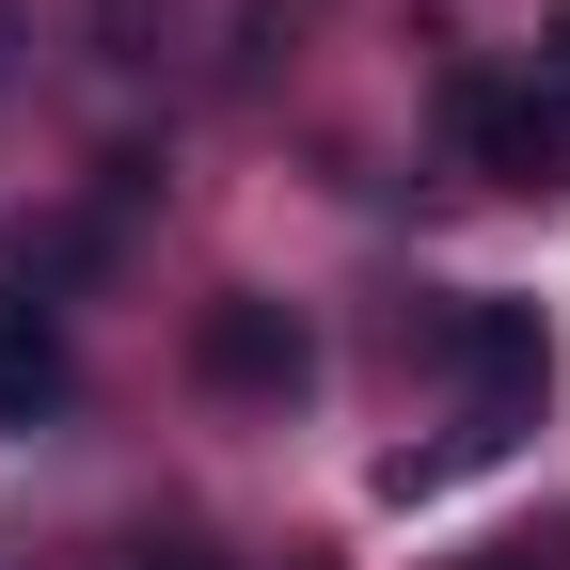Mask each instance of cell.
Instances as JSON below:
<instances>
[{"label": "cell", "mask_w": 570, "mask_h": 570, "mask_svg": "<svg viewBox=\"0 0 570 570\" xmlns=\"http://www.w3.org/2000/svg\"><path fill=\"white\" fill-rule=\"evenodd\" d=\"M444 365H460V444L508 460L523 428L554 412V333L539 302H444Z\"/></svg>", "instance_id": "6da1fadb"}, {"label": "cell", "mask_w": 570, "mask_h": 570, "mask_svg": "<svg viewBox=\"0 0 570 570\" xmlns=\"http://www.w3.org/2000/svg\"><path fill=\"white\" fill-rule=\"evenodd\" d=\"M444 142L475 175H508V190H570V96L508 80V63H460L444 80Z\"/></svg>", "instance_id": "7a4b0ae2"}, {"label": "cell", "mask_w": 570, "mask_h": 570, "mask_svg": "<svg viewBox=\"0 0 570 570\" xmlns=\"http://www.w3.org/2000/svg\"><path fill=\"white\" fill-rule=\"evenodd\" d=\"M190 365L223 381V396H302V381H317V333L285 317V302H254V285H238V302H206Z\"/></svg>", "instance_id": "3957f363"}, {"label": "cell", "mask_w": 570, "mask_h": 570, "mask_svg": "<svg viewBox=\"0 0 570 570\" xmlns=\"http://www.w3.org/2000/svg\"><path fill=\"white\" fill-rule=\"evenodd\" d=\"M63 302H32V285H0V428H48L63 412Z\"/></svg>", "instance_id": "277c9868"}, {"label": "cell", "mask_w": 570, "mask_h": 570, "mask_svg": "<svg viewBox=\"0 0 570 570\" xmlns=\"http://www.w3.org/2000/svg\"><path fill=\"white\" fill-rule=\"evenodd\" d=\"M475 570H570V554H554V539H491Z\"/></svg>", "instance_id": "5b68a950"}, {"label": "cell", "mask_w": 570, "mask_h": 570, "mask_svg": "<svg viewBox=\"0 0 570 570\" xmlns=\"http://www.w3.org/2000/svg\"><path fill=\"white\" fill-rule=\"evenodd\" d=\"M285 570H333V554H285Z\"/></svg>", "instance_id": "8992f818"}]
</instances>
